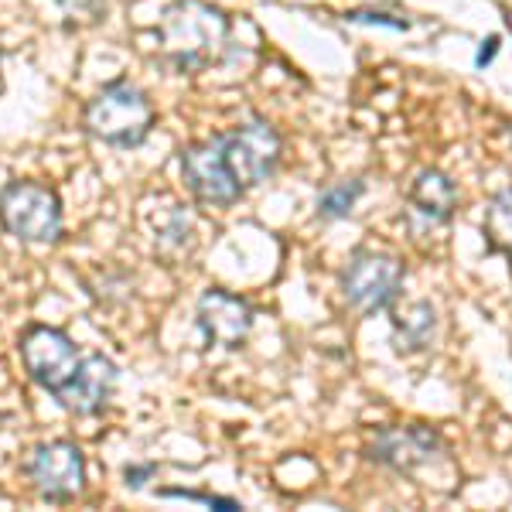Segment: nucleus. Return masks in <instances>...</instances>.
Wrapping results in <instances>:
<instances>
[{
  "mask_svg": "<svg viewBox=\"0 0 512 512\" xmlns=\"http://www.w3.org/2000/svg\"><path fill=\"white\" fill-rule=\"evenodd\" d=\"M410 205H414L417 216H424V222H448L454 205H458V192H454V185L448 181V175H441V171H424L414 188H410Z\"/></svg>",
  "mask_w": 512,
  "mask_h": 512,
  "instance_id": "f8f14e48",
  "label": "nucleus"
},
{
  "mask_svg": "<svg viewBox=\"0 0 512 512\" xmlns=\"http://www.w3.org/2000/svg\"><path fill=\"white\" fill-rule=\"evenodd\" d=\"M437 448H441V437L427 427H393V431L376 437L373 458L396 468V472H417L420 465L434 458Z\"/></svg>",
  "mask_w": 512,
  "mask_h": 512,
  "instance_id": "9b49d317",
  "label": "nucleus"
},
{
  "mask_svg": "<svg viewBox=\"0 0 512 512\" xmlns=\"http://www.w3.org/2000/svg\"><path fill=\"white\" fill-rule=\"evenodd\" d=\"M495 52H499V35H492V38H485L482 41V48H478V55H475V65L478 69H485L492 59H495Z\"/></svg>",
  "mask_w": 512,
  "mask_h": 512,
  "instance_id": "a211bd4d",
  "label": "nucleus"
},
{
  "mask_svg": "<svg viewBox=\"0 0 512 512\" xmlns=\"http://www.w3.org/2000/svg\"><path fill=\"white\" fill-rule=\"evenodd\" d=\"M181 178H185L188 192L202 205H233L243 195V185L229 171V161L222 154L219 137L195 144L181 151Z\"/></svg>",
  "mask_w": 512,
  "mask_h": 512,
  "instance_id": "6e6552de",
  "label": "nucleus"
},
{
  "mask_svg": "<svg viewBox=\"0 0 512 512\" xmlns=\"http://www.w3.org/2000/svg\"><path fill=\"white\" fill-rule=\"evenodd\" d=\"M400 284H403V263L390 253H373V250L355 253L342 277L345 301L359 315H376L386 304H393V297L400 294Z\"/></svg>",
  "mask_w": 512,
  "mask_h": 512,
  "instance_id": "39448f33",
  "label": "nucleus"
},
{
  "mask_svg": "<svg viewBox=\"0 0 512 512\" xmlns=\"http://www.w3.org/2000/svg\"><path fill=\"white\" fill-rule=\"evenodd\" d=\"M219 144L229 161V171L243 185V192L260 185V181H267L277 171L280 134L267 120H250L243 127L229 130V134H219Z\"/></svg>",
  "mask_w": 512,
  "mask_h": 512,
  "instance_id": "423d86ee",
  "label": "nucleus"
},
{
  "mask_svg": "<svg viewBox=\"0 0 512 512\" xmlns=\"http://www.w3.org/2000/svg\"><path fill=\"white\" fill-rule=\"evenodd\" d=\"M229 35V21L219 7L202 0H175L161 14L158 41L161 55L178 72H202L219 59Z\"/></svg>",
  "mask_w": 512,
  "mask_h": 512,
  "instance_id": "f257e3e1",
  "label": "nucleus"
},
{
  "mask_svg": "<svg viewBox=\"0 0 512 512\" xmlns=\"http://www.w3.org/2000/svg\"><path fill=\"white\" fill-rule=\"evenodd\" d=\"M362 192H366V185H362V181H342V185L328 188V192L318 198V216H325V219L349 216L355 198H359Z\"/></svg>",
  "mask_w": 512,
  "mask_h": 512,
  "instance_id": "4468645a",
  "label": "nucleus"
},
{
  "mask_svg": "<svg viewBox=\"0 0 512 512\" xmlns=\"http://www.w3.org/2000/svg\"><path fill=\"white\" fill-rule=\"evenodd\" d=\"M0 226L21 243H55L62 236V202L41 181H7L0 188Z\"/></svg>",
  "mask_w": 512,
  "mask_h": 512,
  "instance_id": "7ed1b4c3",
  "label": "nucleus"
},
{
  "mask_svg": "<svg viewBox=\"0 0 512 512\" xmlns=\"http://www.w3.org/2000/svg\"><path fill=\"white\" fill-rule=\"evenodd\" d=\"M154 475V465H127V472H123V478H127V489L140 492L144 489V482Z\"/></svg>",
  "mask_w": 512,
  "mask_h": 512,
  "instance_id": "f3484780",
  "label": "nucleus"
},
{
  "mask_svg": "<svg viewBox=\"0 0 512 512\" xmlns=\"http://www.w3.org/2000/svg\"><path fill=\"white\" fill-rule=\"evenodd\" d=\"M198 328H202L209 345L239 349L253 328V308L236 294L205 291L202 301H198Z\"/></svg>",
  "mask_w": 512,
  "mask_h": 512,
  "instance_id": "1a4fd4ad",
  "label": "nucleus"
},
{
  "mask_svg": "<svg viewBox=\"0 0 512 512\" xmlns=\"http://www.w3.org/2000/svg\"><path fill=\"white\" fill-rule=\"evenodd\" d=\"M345 18L355 21V24H383V28H393V31H407L410 28V21L393 18V14H376V11H349Z\"/></svg>",
  "mask_w": 512,
  "mask_h": 512,
  "instance_id": "dca6fc26",
  "label": "nucleus"
},
{
  "mask_svg": "<svg viewBox=\"0 0 512 512\" xmlns=\"http://www.w3.org/2000/svg\"><path fill=\"white\" fill-rule=\"evenodd\" d=\"M485 236H489L492 250L512 253V188L495 195L485 209Z\"/></svg>",
  "mask_w": 512,
  "mask_h": 512,
  "instance_id": "ddd939ff",
  "label": "nucleus"
},
{
  "mask_svg": "<svg viewBox=\"0 0 512 512\" xmlns=\"http://www.w3.org/2000/svg\"><path fill=\"white\" fill-rule=\"evenodd\" d=\"M82 127L89 130V137L130 151V147L144 144L147 134H151L154 106L144 89H137L134 82H127V79H117L99 89L86 103V110H82Z\"/></svg>",
  "mask_w": 512,
  "mask_h": 512,
  "instance_id": "f03ea898",
  "label": "nucleus"
},
{
  "mask_svg": "<svg viewBox=\"0 0 512 512\" xmlns=\"http://www.w3.org/2000/svg\"><path fill=\"white\" fill-rule=\"evenodd\" d=\"M161 499H185V502H202L209 509H222V512H236L243 509L236 499H226V495H205V492H192V489H161Z\"/></svg>",
  "mask_w": 512,
  "mask_h": 512,
  "instance_id": "2eb2a0df",
  "label": "nucleus"
},
{
  "mask_svg": "<svg viewBox=\"0 0 512 512\" xmlns=\"http://www.w3.org/2000/svg\"><path fill=\"white\" fill-rule=\"evenodd\" d=\"M21 362L28 369L31 383H38L45 393L59 396L76 379L82 366V352L62 328L31 325L18 342Z\"/></svg>",
  "mask_w": 512,
  "mask_h": 512,
  "instance_id": "20e7f679",
  "label": "nucleus"
},
{
  "mask_svg": "<svg viewBox=\"0 0 512 512\" xmlns=\"http://www.w3.org/2000/svg\"><path fill=\"white\" fill-rule=\"evenodd\" d=\"M24 472L41 499L72 502L86 485V458L72 441H48L28 454Z\"/></svg>",
  "mask_w": 512,
  "mask_h": 512,
  "instance_id": "0eeeda50",
  "label": "nucleus"
},
{
  "mask_svg": "<svg viewBox=\"0 0 512 512\" xmlns=\"http://www.w3.org/2000/svg\"><path fill=\"white\" fill-rule=\"evenodd\" d=\"M117 379H120V373H117V366H113V359H106L103 352H89V355H82V366H79L76 379H72L55 400H59V407L69 410V414L93 417L113 396Z\"/></svg>",
  "mask_w": 512,
  "mask_h": 512,
  "instance_id": "9d476101",
  "label": "nucleus"
}]
</instances>
